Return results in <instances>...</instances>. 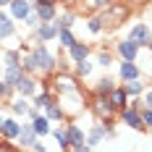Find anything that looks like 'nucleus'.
Listing matches in <instances>:
<instances>
[{
	"label": "nucleus",
	"mask_w": 152,
	"mask_h": 152,
	"mask_svg": "<svg viewBox=\"0 0 152 152\" xmlns=\"http://www.w3.org/2000/svg\"><path fill=\"white\" fill-rule=\"evenodd\" d=\"M31 58H34V63H37V74H42V76L55 74V55L50 53L47 42H34Z\"/></svg>",
	"instance_id": "nucleus-1"
},
{
	"label": "nucleus",
	"mask_w": 152,
	"mask_h": 152,
	"mask_svg": "<svg viewBox=\"0 0 152 152\" xmlns=\"http://www.w3.org/2000/svg\"><path fill=\"white\" fill-rule=\"evenodd\" d=\"M47 79H50V87H53V94H55V97L79 89V79L71 76V74H61V71H55V74L47 76Z\"/></svg>",
	"instance_id": "nucleus-2"
},
{
	"label": "nucleus",
	"mask_w": 152,
	"mask_h": 152,
	"mask_svg": "<svg viewBox=\"0 0 152 152\" xmlns=\"http://www.w3.org/2000/svg\"><path fill=\"white\" fill-rule=\"evenodd\" d=\"M92 113H94L102 123H113L115 107L110 105V100H107V97H97V94H94V100H92Z\"/></svg>",
	"instance_id": "nucleus-3"
},
{
	"label": "nucleus",
	"mask_w": 152,
	"mask_h": 152,
	"mask_svg": "<svg viewBox=\"0 0 152 152\" xmlns=\"http://www.w3.org/2000/svg\"><path fill=\"white\" fill-rule=\"evenodd\" d=\"M131 42H137L139 47H150V42H152V29L144 24V21H137L131 29H129V34H126Z\"/></svg>",
	"instance_id": "nucleus-4"
},
{
	"label": "nucleus",
	"mask_w": 152,
	"mask_h": 152,
	"mask_svg": "<svg viewBox=\"0 0 152 152\" xmlns=\"http://www.w3.org/2000/svg\"><path fill=\"white\" fill-rule=\"evenodd\" d=\"M16 94H21V97H34L37 92H39V81H37V76H29V74H24L18 81H16V87H13Z\"/></svg>",
	"instance_id": "nucleus-5"
},
{
	"label": "nucleus",
	"mask_w": 152,
	"mask_h": 152,
	"mask_svg": "<svg viewBox=\"0 0 152 152\" xmlns=\"http://www.w3.org/2000/svg\"><path fill=\"white\" fill-rule=\"evenodd\" d=\"M58 31H61V26L55 21H42L34 29V42H55L58 39Z\"/></svg>",
	"instance_id": "nucleus-6"
},
{
	"label": "nucleus",
	"mask_w": 152,
	"mask_h": 152,
	"mask_svg": "<svg viewBox=\"0 0 152 152\" xmlns=\"http://www.w3.org/2000/svg\"><path fill=\"white\" fill-rule=\"evenodd\" d=\"M139 50H142V47H139L137 42H131L129 37H123V39L115 42V55H118L121 61H137V58H139Z\"/></svg>",
	"instance_id": "nucleus-7"
},
{
	"label": "nucleus",
	"mask_w": 152,
	"mask_h": 152,
	"mask_svg": "<svg viewBox=\"0 0 152 152\" xmlns=\"http://www.w3.org/2000/svg\"><path fill=\"white\" fill-rule=\"evenodd\" d=\"M118 118H121L123 126H129V129H134V131H147V129H144V121H142V113L134 110V107L118 110Z\"/></svg>",
	"instance_id": "nucleus-8"
},
{
	"label": "nucleus",
	"mask_w": 152,
	"mask_h": 152,
	"mask_svg": "<svg viewBox=\"0 0 152 152\" xmlns=\"http://www.w3.org/2000/svg\"><path fill=\"white\" fill-rule=\"evenodd\" d=\"M5 11H8V16H11L13 21H24L34 8H31V0H11Z\"/></svg>",
	"instance_id": "nucleus-9"
},
{
	"label": "nucleus",
	"mask_w": 152,
	"mask_h": 152,
	"mask_svg": "<svg viewBox=\"0 0 152 152\" xmlns=\"http://www.w3.org/2000/svg\"><path fill=\"white\" fill-rule=\"evenodd\" d=\"M118 79L123 84L134 81V79H142V68L137 66V61H121L118 63Z\"/></svg>",
	"instance_id": "nucleus-10"
},
{
	"label": "nucleus",
	"mask_w": 152,
	"mask_h": 152,
	"mask_svg": "<svg viewBox=\"0 0 152 152\" xmlns=\"http://www.w3.org/2000/svg\"><path fill=\"white\" fill-rule=\"evenodd\" d=\"M37 134H34V129H31V121H26V123H21V134H18V150H31V144L37 142Z\"/></svg>",
	"instance_id": "nucleus-11"
},
{
	"label": "nucleus",
	"mask_w": 152,
	"mask_h": 152,
	"mask_svg": "<svg viewBox=\"0 0 152 152\" xmlns=\"http://www.w3.org/2000/svg\"><path fill=\"white\" fill-rule=\"evenodd\" d=\"M8 107H11V113H13V118H26V113H29V97H21V94H16V97H11V102H8Z\"/></svg>",
	"instance_id": "nucleus-12"
},
{
	"label": "nucleus",
	"mask_w": 152,
	"mask_h": 152,
	"mask_svg": "<svg viewBox=\"0 0 152 152\" xmlns=\"http://www.w3.org/2000/svg\"><path fill=\"white\" fill-rule=\"evenodd\" d=\"M66 55L71 58V63L87 61V58L92 55V45H89V42H76L74 47H68V50H66Z\"/></svg>",
	"instance_id": "nucleus-13"
},
{
	"label": "nucleus",
	"mask_w": 152,
	"mask_h": 152,
	"mask_svg": "<svg viewBox=\"0 0 152 152\" xmlns=\"http://www.w3.org/2000/svg\"><path fill=\"white\" fill-rule=\"evenodd\" d=\"M16 37V21L8 16L5 8H0V39H11Z\"/></svg>",
	"instance_id": "nucleus-14"
},
{
	"label": "nucleus",
	"mask_w": 152,
	"mask_h": 152,
	"mask_svg": "<svg viewBox=\"0 0 152 152\" xmlns=\"http://www.w3.org/2000/svg\"><path fill=\"white\" fill-rule=\"evenodd\" d=\"M107 100H110V105L115 107V113H118V110H123V107H129V100H131V97H129V94H126V89L118 84L115 89L107 94Z\"/></svg>",
	"instance_id": "nucleus-15"
},
{
	"label": "nucleus",
	"mask_w": 152,
	"mask_h": 152,
	"mask_svg": "<svg viewBox=\"0 0 152 152\" xmlns=\"http://www.w3.org/2000/svg\"><path fill=\"white\" fill-rule=\"evenodd\" d=\"M50 134H53V139H55V144L61 147V152H71L74 144H71V139H68V129H66V126H53Z\"/></svg>",
	"instance_id": "nucleus-16"
},
{
	"label": "nucleus",
	"mask_w": 152,
	"mask_h": 152,
	"mask_svg": "<svg viewBox=\"0 0 152 152\" xmlns=\"http://www.w3.org/2000/svg\"><path fill=\"white\" fill-rule=\"evenodd\" d=\"M31 129H34V134H37V137H39V139H45L47 134L53 131V121L47 118L45 113H39V115H37V118L31 121Z\"/></svg>",
	"instance_id": "nucleus-17"
},
{
	"label": "nucleus",
	"mask_w": 152,
	"mask_h": 152,
	"mask_svg": "<svg viewBox=\"0 0 152 152\" xmlns=\"http://www.w3.org/2000/svg\"><path fill=\"white\" fill-rule=\"evenodd\" d=\"M66 129H68V139H71V144H74V147L87 142V131H84V126H81V123L71 121V123H66Z\"/></svg>",
	"instance_id": "nucleus-18"
},
{
	"label": "nucleus",
	"mask_w": 152,
	"mask_h": 152,
	"mask_svg": "<svg viewBox=\"0 0 152 152\" xmlns=\"http://www.w3.org/2000/svg\"><path fill=\"white\" fill-rule=\"evenodd\" d=\"M18 134H21V123H18V118H5L0 137H3V139H11V142H16V139H18Z\"/></svg>",
	"instance_id": "nucleus-19"
},
{
	"label": "nucleus",
	"mask_w": 152,
	"mask_h": 152,
	"mask_svg": "<svg viewBox=\"0 0 152 152\" xmlns=\"http://www.w3.org/2000/svg\"><path fill=\"white\" fill-rule=\"evenodd\" d=\"M115 87H118V84H115V79L105 74L102 79H97V84H94V94H97V97H107Z\"/></svg>",
	"instance_id": "nucleus-20"
},
{
	"label": "nucleus",
	"mask_w": 152,
	"mask_h": 152,
	"mask_svg": "<svg viewBox=\"0 0 152 152\" xmlns=\"http://www.w3.org/2000/svg\"><path fill=\"white\" fill-rule=\"evenodd\" d=\"M55 100H58V97H55L53 92H42V89H39L37 94H34V97H31V105H34V107H39V110L45 113V110H47L50 105H53Z\"/></svg>",
	"instance_id": "nucleus-21"
},
{
	"label": "nucleus",
	"mask_w": 152,
	"mask_h": 152,
	"mask_svg": "<svg viewBox=\"0 0 152 152\" xmlns=\"http://www.w3.org/2000/svg\"><path fill=\"white\" fill-rule=\"evenodd\" d=\"M45 115H47V118H50L53 123H63L66 118H68V115H66V110H63V105L58 102V100H55V102H53V105L45 110Z\"/></svg>",
	"instance_id": "nucleus-22"
},
{
	"label": "nucleus",
	"mask_w": 152,
	"mask_h": 152,
	"mask_svg": "<svg viewBox=\"0 0 152 152\" xmlns=\"http://www.w3.org/2000/svg\"><path fill=\"white\" fill-rule=\"evenodd\" d=\"M55 42L61 45V50H68V47H74L79 39H76L74 29H61V31H58V39H55Z\"/></svg>",
	"instance_id": "nucleus-23"
},
{
	"label": "nucleus",
	"mask_w": 152,
	"mask_h": 152,
	"mask_svg": "<svg viewBox=\"0 0 152 152\" xmlns=\"http://www.w3.org/2000/svg\"><path fill=\"white\" fill-rule=\"evenodd\" d=\"M92 71H94V63H92L89 58H87V61L74 63V76H76V79H89Z\"/></svg>",
	"instance_id": "nucleus-24"
},
{
	"label": "nucleus",
	"mask_w": 152,
	"mask_h": 152,
	"mask_svg": "<svg viewBox=\"0 0 152 152\" xmlns=\"http://www.w3.org/2000/svg\"><path fill=\"white\" fill-rule=\"evenodd\" d=\"M123 89H126V94L129 97H142L144 94V89H147V84L142 81V79H134V81H126V84H121Z\"/></svg>",
	"instance_id": "nucleus-25"
},
{
	"label": "nucleus",
	"mask_w": 152,
	"mask_h": 152,
	"mask_svg": "<svg viewBox=\"0 0 152 152\" xmlns=\"http://www.w3.org/2000/svg\"><path fill=\"white\" fill-rule=\"evenodd\" d=\"M24 76V68L21 66H5L3 68V81H8L11 87H16V81Z\"/></svg>",
	"instance_id": "nucleus-26"
},
{
	"label": "nucleus",
	"mask_w": 152,
	"mask_h": 152,
	"mask_svg": "<svg viewBox=\"0 0 152 152\" xmlns=\"http://www.w3.org/2000/svg\"><path fill=\"white\" fill-rule=\"evenodd\" d=\"M113 63H115V55H113L110 50H100V53H97V58H94V66H100L102 71H107Z\"/></svg>",
	"instance_id": "nucleus-27"
},
{
	"label": "nucleus",
	"mask_w": 152,
	"mask_h": 152,
	"mask_svg": "<svg viewBox=\"0 0 152 152\" xmlns=\"http://www.w3.org/2000/svg\"><path fill=\"white\" fill-rule=\"evenodd\" d=\"M5 66H21V50H3V68Z\"/></svg>",
	"instance_id": "nucleus-28"
},
{
	"label": "nucleus",
	"mask_w": 152,
	"mask_h": 152,
	"mask_svg": "<svg viewBox=\"0 0 152 152\" xmlns=\"http://www.w3.org/2000/svg\"><path fill=\"white\" fill-rule=\"evenodd\" d=\"M55 24H58L61 29H74L76 16L71 13V11H66V13H58V16H55Z\"/></svg>",
	"instance_id": "nucleus-29"
},
{
	"label": "nucleus",
	"mask_w": 152,
	"mask_h": 152,
	"mask_svg": "<svg viewBox=\"0 0 152 152\" xmlns=\"http://www.w3.org/2000/svg\"><path fill=\"white\" fill-rule=\"evenodd\" d=\"M21 68H24V74H29V76H37V63H34V58H31V53L21 55Z\"/></svg>",
	"instance_id": "nucleus-30"
},
{
	"label": "nucleus",
	"mask_w": 152,
	"mask_h": 152,
	"mask_svg": "<svg viewBox=\"0 0 152 152\" xmlns=\"http://www.w3.org/2000/svg\"><path fill=\"white\" fill-rule=\"evenodd\" d=\"M87 29H89L92 34H102V31H105V24H102L100 16H89V18H87Z\"/></svg>",
	"instance_id": "nucleus-31"
},
{
	"label": "nucleus",
	"mask_w": 152,
	"mask_h": 152,
	"mask_svg": "<svg viewBox=\"0 0 152 152\" xmlns=\"http://www.w3.org/2000/svg\"><path fill=\"white\" fill-rule=\"evenodd\" d=\"M13 94H16V92H13V87H11L8 81H3V79H0V100H11Z\"/></svg>",
	"instance_id": "nucleus-32"
},
{
	"label": "nucleus",
	"mask_w": 152,
	"mask_h": 152,
	"mask_svg": "<svg viewBox=\"0 0 152 152\" xmlns=\"http://www.w3.org/2000/svg\"><path fill=\"white\" fill-rule=\"evenodd\" d=\"M21 24H24V26H29V29H37V26H39V16H37V11H31Z\"/></svg>",
	"instance_id": "nucleus-33"
},
{
	"label": "nucleus",
	"mask_w": 152,
	"mask_h": 152,
	"mask_svg": "<svg viewBox=\"0 0 152 152\" xmlns=\"http://www.w3.org/2000/svg\"><path fill=\"white\" fill-rule=\"evenodd\" d=\"M139 113H142V121H144V129H147V131H152V110L142 107Z\"/></svg>",
	"instance_id": "nucleus-34"
},
{
	"label": "nucleus",
	"mask_w": 152,
	"mask_h": 152,
	"mask_svg": "<svg viewBox=\"0 0 152 152\" xmlns=\"http://www.w3.org/2000/svg\"><path fill=\"white\" fill-rule=\"evenodd\" d=\"M0 152H18V147H13L11 139H3V137H0Z\"/></svg>",
	"instance_id": "nucleus-35"
},
{
	"label": "nucleus",
	"mask_w": 152,
	"mask_h": 152,
	"mask_svg": "<svg viewBox=\"0 0 152 152\" xmlns=\"http://www.w3.org/2000/svg\"><path fill=\"white\" fill-rule=\"evenodd\" d=\"M92 8H97V11H105L107 5H113V0H89Z\"/></svg>",
	"instance_id": "nucleus-36"
},
{
	"label": "nucleus",
	"mask_w": 152,
	"mask_h": 152,
	"mask_svg": "<svg viewBox=\"0 0 152 152\" xmlns=\"http://www.w3.org/2000/svg\"><path fill=\"white\" fill-rule=\"evenodd\" d=\"M142 102H144V107H147V110H152V87H150V89H144V94H142Z\"/></svg>",
	"instance_id": "nucleus-37"
},
{
	"label": "nucleus",
	"mask_w": 152,
	"mask_h": 152,
	"mask_svg": "<svg viewBox=\"0 0 152 152\" xmlns=\"http://www.w3.org/2000/svg\"><path fill=\"white\" fill-rule=\"evenodd\" d=\"M29 152H47V147H45V139H37L34 144H31V150Z\"/></svg>",
	"instance_id": "nucleus-38"
},
{
	"label": "nucleus",
	"mask_w": 152,
	"mask_h": 152,
	"mask_svg": "<svg viewBox=\"0 0 152 152\" xmlns=\"http://www.w3.org/2000/svg\"><path fill=\"white\" fill-rule=\"evenodd\" d=\"M39 113H42L39 107H34V105H31V107H29V113H26V121H34V118H37Z\"/></svg>",
	"instance_id": "nucleus-39"
},
{
	"label": "nucleus",
	"mask_w": 152,
	"mask_h": 152,
	"mask_svg": "<svg viewBox=\"0 0 152 152\" xmlns=\"http://www.w3.org/2000/svg\"><path fill=\"white\" fill-rule=\"evenodd\" d=\"M71 152H92V147L84 142V144H76V147H71Z\"/></svg>",
	"instance_id": "nucleus-40"
},
{
	"label": "nucleus",
	"mask_w": 152,
	"mask_h": 152,
	"mask_svg": "<svg viewBox=\"0 0 152 152\" xmlns=\"http://www.w3.org/2000/svg\"><path fill=\"white\" fill-rule=\"evenodd\" d=\"M8 3H11V0H0V8H8Z\"/></svg>",
	"instance_id": "nucleus-41"
},
{
	"label": "nucleus",
	"mask_w": 152,
	"mask_h": 152,
	"mask_svg": "<svg viewBox=\"0 0 152 152\" xmlns=\"http://www.w3.org/2000/svg\"><path fill=\"white\" fill-rule=\"evenodd\" d=\"M3 123H5V115H0V131H3Z\"/></svg>",
	"instance_id": "nucleus-42"
},
{
	"label": "nucleus",
	"mask_w": 152,
	"mask_h": 152,
	"mask_svg": "<svg viewBox=\"0 0 152 152\" xmlns=\"http://www.w3.org/2000/svg\"><path fill=\"white\" fill-rule=\"evenodd\" d=\"M0 79H3V61H0Z\"/></svg>",
	"instance_id": "nucleus-43"
},
{
	"label": "nucleus",
	"mask_w": 152,
	"mask_h": 152,
	"mask_svg": "<svg viewBox=\"0 0 152 152\" xmlns=\"http://www.w3.org/2000/svg\"><path fill=\"white\" fill-rule=\"evenodd\" d=\"M0 53H3V39H0Z\"/></svg>",
	"instance_id": "nucleus-44"
},
{
	"label": "nucleus",
	"mask_w": 152,
	"mask_h": 152,
	"mask_svg": "<svg viewBox=\"0 0 152 152\" xmlns=\"http://www.w3.org/2000/svg\"><path fill=\"white\" fill-rule=\"evenodd\" d=\"M147 50H150V53H152V42H150V47H147Z\"/></svg>",
	"instance_id": "nucleus-45"
}]
</instances>
